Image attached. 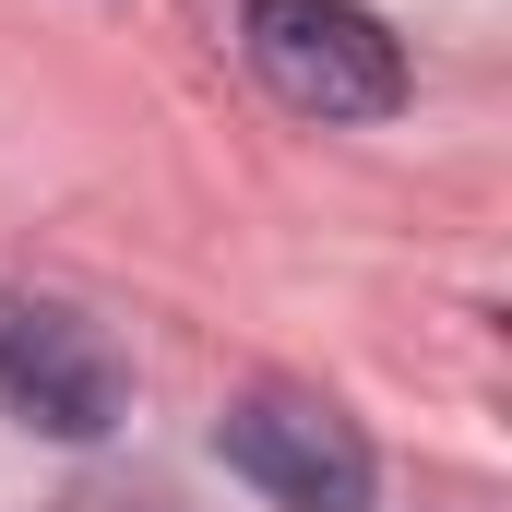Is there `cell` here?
<instances>
[{"instance_id": "1", "label": "cell", "mask_w": 512, "mask_h": 512, "mask_svg": "<svg viewBox=\"0 0 512 512\" xmlns=\"http://www.w3.org/2000/svg\"><path fill=\"white\" fill-rule=\"evenodd\" d=\"M239 36H251V72L298 120H393L405 108V48L358 0H251Z\"/></svg>"}, {"instance_id": "2", "label": "cell", "mask_w": 512, "mask_h": 512, "mask_svg": "<svg viewBox=\"0 0 512 512\" xmlns=\"http://www.w3.org/2000/svg\"><path fill=\"white\" fill-rule=\"evenodd\" d=\"M215 453L274 512H370V477H382L370 441H358V417L322 405V393H298V382H251L215 417Z\"/></svg>"}, {"instance_id": "3", "label": "cell", "mask_w": 512, "mask_h": 512, "mask_svg": "<svg viewBox=\"0 0 512 512\" xmlns=\"http://www.w3.org/2000/svg\"><path fill=\"white\" fill-rule=\"evenodd\" d=\"M0 405L48 441H108L131 417V358L60 298H0Z\"/></svg>"}, {"instance_id": "4", "label": "cell", "mask_w": 512, "mask_h": 512, "mask_svg": "<svg viewBox=\"0 0 512 512\" xmlns=\"http://www.w3.org/2000/svg\"><path fill=\"white\" fill-rule=\"evenodd\" d=\"M60 512H167V501H155V489H120V477H84Z\"/></svg>"}]
</instances>
